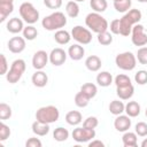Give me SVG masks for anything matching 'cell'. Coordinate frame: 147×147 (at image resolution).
Segmentation results:
<instances>
[{
  "instance_id": "6da1fadb",
  "label": "cell",
  "mask_w": 147,
  "mask_h": 147,
  "mask_svg": "<svg viewBox=\"0 0 147 147\" xmlns=\"http://www.w3.org/2000/svg\"><path fill=\"white\" fill-rule=\"evenodd\" d=\"M141 17H142V14H141V11L139 9H130L129 11H126L123 15V17L119 18L121 34L123 37H127L129 34H131L133 25L139 23Z\"/></svg>"
},
{
  "instance_id": "7a4b0ae2",
  "label": "cell",
  "mask_w": 147,
  "mask_h": 147,
  "mask_svg": "<svg viewBox=\"0 0 147 147\" xmlns=\"http://www.w3.org/2000/svg\"><path fill=\"white\" fill-rule=\"evenodd\" d=\"M41 25L47 31H57L67 25V17L62 11H54L42 18Z\"/></svg>"
},
{
  "instance_id": "3957f363",
  "label": "cell",
  "mask_w": 147,
  "mask_h": 147,
  "mask_svg": "<svg viewBox=\"0 0 147 147\" xmlns=\"http://www.w3.org/2000/svg\"><path fill=\"white\" fill-rule=\"evenodd\" d=\"M85 24L92 32H95L96 34L100 32L107 31L109 29L108 21L100 13H95V11L87 14L85 18Z\"/></svg>"
},
{
  "instance_id": "277c9868",
  "label": "cell",
  "mask_w": 147,
  "mask_h": 147,
  "mask_svg": "<svg viewBox=\"0 0 147 147\" xmlns=\"http://www.w3.org/2000/svg\"><path fill=\"white\" fill-rule=\"evenodd\" d=\"M60 118V111L55 106H44L36 111V119L42 123L52 124Z\"/></svg>"
},
{
  "instance_id": "5b68a950",
  "label": "cell",
  "mask_w": 147,
  "mask_h": 147,
  "mask_svg": "<svg viewBox=\"0 0 147 147\" xmlns=\"http://www.w3.org/2000/svg\"><path fill=\"white\" fill-rule=\"evenodd\" d=\"M25 69H26V64H25V61L24 60L16 59L15 61H13V63L10 65V69L6 74L7 82L9 84H16L22 78Z\"/></svg>"
},
{
  "instance_id": "8992f818",
  "label": "cell",
  "mask_w": 147,
  "mask_h": 147,
  "mask_svg": "<svg viewBox=\"0 0 147 147\" xmlns=\"http://www.w3.org/2000/svg\"><path fill=\"white\" fill-rule=\"evenodd\" d=\"M115 63L119 69L124 71H131L137 65V57L132 52H123L116 55Z\"/></svg>"
},
{
  "instance_id": "52a82bcc",
  "label": "cell",
  "mask_w": 147,
  "mask_h": 147,
  "mask_svg": "<svg viewBox=\"0 0 147 147\" xmlns=\"http://www.w3.org/2000/svg\"><path fill=\"white\" fill-rule=\"evenodd\" d=\"M18 11L21 18L28 24H34L39 20V11L31 2H23L20 6Z\"/></svg>"
},
{
  "instance_id": "ba28073f",
  "label": "cell",
  "mask_w": 147,
  "mask_h": 147,
  "mask_svg": "<svg viewBox=\"0 0 147 147\" xmlns=\"http://www.w3.org/2000/svg\"><path fill=\"white\" fill-rule=\"evenodd\" d=\"M71 37L80 45H88L92 41V31L88 28L76 25L71 30Z\"/></svg>"
},
{
  "instance_id": "9c48e42d",
  "label": "cell",
  "mask_w": 147,
  "mask_h": 147,
  "mask_svg": "<svg viewBox=\"0 0 147 147\" xmlns=\"http://www.w3.org/2000/svg\"><path fill=\"white\" fill-rule=\"evenodd\" d=\"M131 41L134 46H139V47L147 45V33L142 24L137 23L133 25L131 31Z\"/></svg>"
},
{
  "instance_id": "30bf717a",
  "label": "cell",
  "mask_w": 147,
  "mask_h": 147,
  "mask_svg": "<svg viewBox=\"0 0 147 147\" xmlns=\"http://www.w3.org/2000/svg\"><path fill=\"white\" fill-rule=\"evenodd\" d=\"M72 138L76 142L83 144V142H88L92 139L95 138V130L94 129H87V127H76L72 131Z\"/></svg>"
},
{
  "instance_id": "8fae6325",
  "label": "cell",
  "mask_w": 147,
  "mask_h": 147,
  "mask_svg": "<svg viewBox=\"0 0 147 147\" xmlns=\"http://www.w3.org/2000/svg\"><path fill=\"white\" fill-rule=\"evenodd\" d=\"M25 40H26V39H25L24 37H20V36L10 38V39L8 40V42H7V47H8L9 52H11V53H14V54H20V53H22V52L25 49V47H26Z\"/></svg>"
},
{
  "instance_id": "7c38bea8",
  "label": "cell",
  "mask_w": 147,
  "mask_h": 147,
  "mask_svg": "<svg viewBox=\"0 0 147 147\" xmlns=\"http://www.w3.org/2000/svg\"><path fill=\"white\" fill-rule=\"evenodd\" d=\"M67 56H68V53L64 49H62L61 47H56V48H53L49 53V62L55 67H60L64 64Z\"/></svg>"
},
{
  "instance_id": "4fadbf2b",
  "label": "cell",
  "mask_w": 147,
  "mask_h": 147,
  "mask_svg": "<svg viewBox=\"0 0 147 147\" xmlns=\"http://www.w3.org/2000/svg\"><path fill=\"white\" fill-rule=\"evenodd\" d=\"M48 61H49V54H47L42 49L37 51L32 56V67L36 70H42Z\"/></svg>"
},
{
  "instance_id": "5bb4252c",
  "label": "cell",
  "mask_w": 147,
  "mask_h": 147,
  "mask_svg": "<svg viewBox=\"0 0 147 147\" xmlns=\"http://www.w3.org/2000/svg\"><path fill=\"white\" fill-rule=\"evenodd\" d=\"M131 117L127 115H117L115 121H114V127L116 129V131L118 132H125L129 131V129L131 127Z\"/></svg>"
},
{
  "instance_id": "9a60e30c",
  "label": "cell",
  "mask_w": 147,
  "mask_h": 147,
  "mask_svg": "<svg viewBox=\"0 0 147 147\" xmlns=\"http://www.w3.org/2000/svg\"><path fill=\"white\" fill-rule=\"evenodd\" d=\"M23 22H24V21L21 20V18H18V17H13V18H10V20L7 22V24H6L7 31L10 32V33H14V34L22 32L23 29H24V23H23Z\"/></svg>"
},
{
  "instance_id": "2e32d148",
  "label": "cell",
  "mask_w": 147,
  "mask_h": 147,
  "mask_svg": "<svg viewBox=\"0 0 147 147\" xmlns=\"http://www.w3.org/2000/svg\"><path fill=\"white\" fill-rule=\"evenodd\" d=\"M84 54H85V49L80 44H74L68 48V56L74 61L82 60Z\"/></svg>"
},
{
  "instance_id": "e0dca14e",
  "label": "cell",
  "mask_w": 147,
  "mask_h": 147,
  "mask_svg": "<svg viewBox=\"0 0 147 147\" xmlns=\"http://www.w3.org/2000/svg\"><path fill=\"white\" fill-rule=\"evenodd\" d=\"M31 80H32V84L36 87H45L47 85V83H48V76L42 70H37L32 75Z\"/></svg>"
},
{
  "instance_id": "ac0fdd59",
  "label": "cell",
  "mask_w": 147,
  "mask_h": 147,
  "mask_svg": "<svg viewBox=\"0 0 147 147\" xmlns=\"http://www.w3.org/2000/svg\"><path fill=\"white\" fill-rule=\"evenodd\" d=\"M101 65H102V61L98 55H90L85 60V67L87 68V70H90L92 72L99 71Z\"/></svg>"
},
{
  "instance_id": "d6986e66",
  "label": "cell",
  "mask_w": 147,
  "mask_h": 147,
  "mask_svg": "<svg viewBox=\"0 0 147 147\" xmlns=\"http://www.w3.org/2000/svg\"><path fill=\"white\" fill-rule=\"evenodd\" d=\"M31 129H32V132L38 136V137H45L46 134H48L49 132V124L47 123H42V122H39V121H34L31 125Z\"/></svg>"
},
{
  "instance_id": "ffe728a7",
  "label": "cell",
  "mask_w": 147,
  "mask_h": 147,
  "mask_svg": "<svg viewBox=\"0 0 147 147\" xmlns=\"http://www.w3.org/2000/svg\"><path fill=\"white\" fill-rule=\"evenodd\" d=\"M116 94L121 100H129L134 94V87L132 84L122 87H116Z\"/></svg>"
},
{
  "instance_id": "44dd1931",
  "label": "cell",
  "mask_w": 147,
  "mask_h": 147,
  "mask_svg": "<svg viewBox=\"0 0 147 147\" xmlns=\"http://www.w3.org/2000/svg\"><path fill=\"white\" fill-rule=\"evenodd\" d=\"M82 121H83V115L78 110H70V111H68L65 114V122L69 125L76 126V125L80 124Z\"/></svg>"
},
{
  "instance_id": "7402d4cb",
  "label": "cell",
  "mask_w": 147,
  "mask_h": 147,
  "mask_svg": "<svg viewBox=\"0 0 147 147\" xmlns=\"http://www.w3.org/2000/svg\"><path fill=\"white\" fill-rule=\"evenodd\" d=\"M96 83L101 87H108L113 83V76L108 71H101L96 75Z\"/></svg>"
},
{
  "instance_id": "603a6c76",
  "label": "cell",
  "mask_w": 147,
  "mask_h": 147,
  "mask_svg": "<svg viewBox=\"0 0 147 147\" xmlns=\"http://www.w3.org/2000/svg\"><path fill=\"white\" fill-rule=\"evenodd\" d=\"M122 141L124 147H136L138 145V136L136 132L125 131L122 137Z\"/></svg>"
},
{
  "instance_id": "cb8c5ba5",
  "label": "cell",
  "mask_w": 147,
  "mask_h": 147,
  "mask_svg": "<svg viewBox=\"0 0 147 147\" xmlns=\"http://www.w3.org/2000/svg\"><path fill=\"white\" fill-rule=\"evenodd\" d=\"M71 38H72L71 33H69L68 31H65L63 29H60V30L55 31V34H54V40L59 45H67V44H69Z\"/></svg>"
},
{
  "instance_id": "d4e9b609",
  "label": "cell",
  "mask_w": 147,
  "mask_h": 147,
  "mask_svg": "<svg viewBox=\"0 0 147 147\" xmlns=\"http://www.w3.org/2000/svg\"><path fill=\"white\" fill-rule=\"evenodd\" d=\"M141 107L137 101H129L125 105V113L130 117H137L140 115Z\"/></svg>"
},
{
  "instance_id": "484cf974",
  "label": "cell",
  "mask_w": 147,
  "mask_h": 147,
  "mask_svg": "<svg viewBox=\"0 0 147 147\" xmlns=\"http://www.w3.org/2000/svg\"><path fill=\"white\" fill-rule=\"evenodd\" d=\"M109 111L110 114L117 116V115H121L125 111V105L123 103V101L119 100H113L110 103H109Z\"/></svg>"
},
{
  "instance_id": "4316f807",
  "label": "cell",
  "mask_w": 147,
  "mask_h": 147,
  "mask_svg": "<svg viewBox=\"0 0 147 147\" xmlns=\"http://www.w3.org/2000/svg\"><path fill=\"white\" fill-rule=\"evenodd\" d=\"M65 13L71 18L77 17L79 15V6H78V2L75 1V0H71V1L67 2V5H65Z\"/></svg>"
},
{
  "instance_id": "83f0119b",
  "label": "cell",
  "mask_w": 147,
  "mask_h": 147,
  "mask_svg": "<svg viewBox=\"0 0 147 147\" xmlns=\"http://www.w3.org/2000/svg\"><path fill=\"white\" fill-rule=\"evenodd\" d=\"M90 100H91V99H90L85 93H83L82 91L77 92L76 95H75V99H74L75 105H76L77 107H79V108H85V107H87L88 103H90Z\"/></svg>"
},
{
  "instance_id": "f1b7e54d",
  "label": "cell",
  "mask_w": 147,
  "mask_h": 147,
  "mask_svg": "<svg viewBox=\"0 0 147 147\" xmlns=\"http://www.w3.org/2000/svg\"><path fill=\"white\" fill-rule=\"evenodd\" d=\"M80 91L85 93L90 99H93L98 93V87L93 83H85L80 86Z\"/></svg>"
},
{
  "instance_id": "f546056e",
  "label": "cell",
  "mask_w": 147,
  "mask_h": 147,
  "mask_svg": "<svg viewBox=\"0 0 147 147\" xmlns=\"http://www.w3.org/2000/svg\"><path fill=\"white\" fill-rule=\"evenodd\" d=\"M22 33L26 40H34L38 36V30L36 26H33V24H28L26 26H24Z\"/></svg>"
},
{
  "instance_id": "4dcf8cb0",
  "label": "cell",
  "mask_w": 147,
  "mask_h": 147,
  "mask_svg": "<svg viewBox=\"0 0 147 147\" xmlns=\"http://www.w3.org/2000/svg\"><path fill=\"white\" fill-rule=\"evenodd\" d=\"M53 138L54 140L59 141V142H62V141H65L68 138H69V131L62 126H59L54 130L53 132Z\"/></svg>"
},
{
  "instance_id": "1f68e13d",
  "label": "cell",
  "mask_w": 147,
  "mask_h": 147,
  "mask_svg": "<svg viewBox=\"0 0 147 147\" xmlns=\"http://www.w3.org/2000/svg\"><path fill=\"white\" fill-rule=\"evenodd\" d=\"M90 6L95 13H103L108 7L107 0H90Z\"/></svg>"
},
{
  "instance_id": "d6a6232c",
  "label": "cell",
  "mask_w": 147,
  "mask_h": 147,
  "mask_svg": "<svg viewBox=\"0 0 147 147\" xmlns=\"http://www.w3.org/2000/svg\"><path fill=\"white\" fill-rule=\"evenodd\" d=\"M14 10V3H0V22H5L6 18Z\"/></svg>"
},
{
  "instance_id": "836d02e7",
  "label": "cell",
  "mask_w": 147,
  "mask_h": 147,
  "mask_svg": "<svg viewBox=\"0 0 147 147\" xmlns=\"http://www.w3.org/2000/svg\"><path fill=\"white\" fill-rule=\"evenodd\" d=\"M96 39H98V42L102 46H108L113 42V34L111 32H109L108 30L107 31H103V32H100L98 33L96 36Z\"/></svg>"
},
{
  "instance_id": "e575fe53",
  "label": "cell",
  "mask_w": 147,
  "mask_h": 147,
  "mask_svg": "<svg viewBox=\"0 0 147 147\" xmlns=\"http://www.w3.org/2000/svg\"><path fill=\"white\" fill-rule=\"evenodd\" d=\"M132 1L131 0H121V1H115L114 2V8L118 13H126L131 9Z\"/></svg>"
},
{
  "instance_id": "d590c367",
  "label": "cell",
  "mask_w": 147,
  "mask_h": 147,
  "mask_svg": "<svg viewBox=\"0 0 147 147\" xmlns=\"http://www.w3.org/2000/svg\"><path fill=\"white\" fill-rule=\"evenodd\" d=\"M11 107L5 102L0 103V119L1 121H6L9 119L11 117Z\"/></svg>"
},
{
  "instance_id": "8d00e7d4",
  "label": "cell",
  "mask_w": 147,
  "mask_h": 147,
  "mask_svg": "<svg viewBox=\"0 0 147 147\" xmlns=\"http://www.w3.org/2000/svg\"><path fill=\"white\" fill-rule=\"evenodd\" d=\"M114 83L116 85V87H122V86H126V85H130L132 84L131 83V79L127 75H124V74H119L115 77L114 79Z\"/></svg>"
},
{
  "instance_id": "74e56055",
  "label": "cell",
  "mask_w": 147,
  "mask_h": 147,
  "mask_svg": "<svg viewBox=\"0 0 147 147\" xmlns=\"http://www.w3.org/2000/svg\"><path fill=\"white\" fill-rule=\"evenodd\" d=\"M136 57H137V61H138L140 64H147V47H146V46L140 47V48L137 51Z\"/></svg>"
},
{
  "instance_id": "f35d334b",
  "label": "cell",
  "mask_w": 147,
  "mask_h": 147,
  "mask_svg": "<svg viewBox=\"0 0 147 147\" xmlns=\"http://www.w3.org/2000/svg\"><path fill=\"white\" fill-rule=\"evenodd\" d=\"M10 127L3 122L0 123V141H5L10 137Z\"/></svg>"
},
{
  "instance_id": "ab89813d",
  "label": "cell",
  "mask_w": 147,
  "mask_h": 147,
  "mask_svg": "<svg viewBox=\"0 0 147 147\" xmlns=\"http://www.w3.org/2000/svg\"><path fill=\"white\" fill-rule=\"evenodd\" d=\"M134 132L139 137H146L147 136V124L145 122H138L134 126Z\"/></svg>"
},
{
  "instance_id": "60d3db41",
  "label": "cell",
  "mask_w": 147,
  "mask_h": 147,
  "mask_svg": "<svg viewBox=\"0 0 147 147\" xmlns=\"http://www.w3.org/2000/svg\"><path fill=\"white\" fill-rule=\"evenodd\" d=\"M134 80L139 85H146L147 84V71L146 70H139L134 75Z\"/></svg>"
},
{
  "instance_id": "b9f144b4",
  "label": "cell",
  "mask_w": 147,
  "mask_h": 147,
  "mask_svg": "<svg viewBox=\"0 0 147 147\" xmlns=\"http://www.w3.org/2000/svg\"><path fill=\"white\" fill-rule=\"evenodd\" d=\"M98 125H99V119L95 116H88L83 122V126L87 127V129H95Z\"/></svg>"
},
{
  "instance_id": "7bdbcfd3",
  "label": "cell",
  "mask_w": 147,
  "mask_h": 147,
  "mask_svg": "<svg viewBox=\"0 0 147 147\" xmlns=\"http://www.w3.org/2000/svg\"><path fill=\"white\" fill-rule=\"evenodd\" d=\"M109 29H110V32H111L113 34H121V23H119V18L113 20V21L110 22Z\"/></svg>"
},
{
  "instance_id": "ee69618b",
  "label": "cell",
  "mask_w": 147,
  "mask_h": 147,
  "mask_svg": "<svg viewBox=\"0 0 147 147\" xmlns=\"http://www.w3.org/2000/svg\"><path fill=\"white\" fill-rule=\"evenodd\" d=\"M44 5L49 9H59L62 6V0H44Z\"/></svg>"
},
{
  "instance_id": "f6af8a7d",
  "label": "cell",
  "mask_w": 147,
  "mask_h": 147,
  "mask_svg": "<svg viewBox=\"0 0 147 147\" xmlns=\"http://www.w3.org/2000/svg\"><path fill=\"white\" fill-rule=\"evenodd\" d=\"M0 75H6L8 72V62H7V59L3 54H0Z\"/></svg>"
},
{
  "instance_id": "bcb514c9",
  "label": "cell",
  "mask_w": 147,
  "mask_h": 147,
  "mask_svg": "<svg viewBox=\"0 0 147 147\" xmlns=\"http://www.w3.org/2000/svg\"><path fill=\"white\" fill-rule=\"evenodd\" d=\"M25 146H26V147H41V146H42V142L40 141L39 138L32 137V138H29V139L26 140Z\"/></svg>"
},
{
  "instance_id": "7dc6e473",
  "label": "cell",
  "mask_w": 147,
  "mask_h": 147,
  "mask_svg": "<svg viewBox=\"0 0 147 147\" xmlns=\"http://www.w3.org/2000/svg\"><path fill=\"white\" fill-rule=\"evenodd\" d=\"M94 146L103 147V146H105V144H103L101 140H93V139H92V141H90V142H88V147H94Z\"/></svg>"
},
{
  "instance_id": "c3c4849f",
  "label": "cell",
  "mask_w": 147,
  "mask_h": 147,
  "mask_svg": "<svg viewBox=\"0 0 147 147\" xmlns=\"http://www.w3.org/2000/svg\"><path fill=\"white\" fill-rule=\"evenodd\" d=\"M0 3H14V0H0Z\"/></svg>"
},
{
  "instance_id": "681fc988",
  "label": "cell",
  "mask_w": 147,
  "mask_h": 147,
  "mask_svg": "<svg viewBox=\"0 0 147 147\" xmlns=\"http://www.w3.org/2000/svg\"><path fill=\"white\" fill-rule=\"evenodd\" d=\"M141 147H147V138L141 141Z\"/></svg>"
},
{
  "instance_id": "f907efd6",
  "label": "cell",
  "mask_w": 147,
  "mask_h": 147,
  "mask_svg": "<svg viewBox=\"0 0 147 147\" xmlns=\"http://www.w3.org/2000/svg\"><path fill=\"white\" fill-rule=\"evenodd\" d=\"M138 2H141V3H146L147 2V0H137Z\"/></svg>"
},
{
  "instance_id": "816d5d0a",
  "label": "cell",
  "mask_w": 147,
  "mask_h": 147,
  "mask_svg": "<svg viewBox=\"0 0 147 147\" xmlns=\"http://www.w3.org/2000/svg\"><path fill=\"white\" fill-rule=\"evenodd\" d=\"M75 1H77V2H84L85 0H75Z\"/></svg>"
},
{
  "instance_id": "f5cc1de1",
  "label": "cell",
  "mask_w": 147,
  "mask_h": 147,
  "mask_svg": "<svg viewBox=\"0 0 147 147\" xmlns=\"http://www.w3.org/2000/svg\"><path fill=\"white\" fill-rule=\"evenodd\" d=\"M145 115H146V117H147V108H146V110H145Z\"/></svg>"
},
{
  "instance_id": "db71d44e",
  "label": "cell",
  "mask_w": 147,
  "mask_h": 147,
  "mask_svg": "<svg viewBox=\"0 0 147 147\" xmlns=\"http://www.w3.org/2000/svg\"><path fill=\"white\" fill-rule=\"evenodd\" d=\"M115 1H121V0H114V2H115Z\"/></svg>"
}]
</instances>
